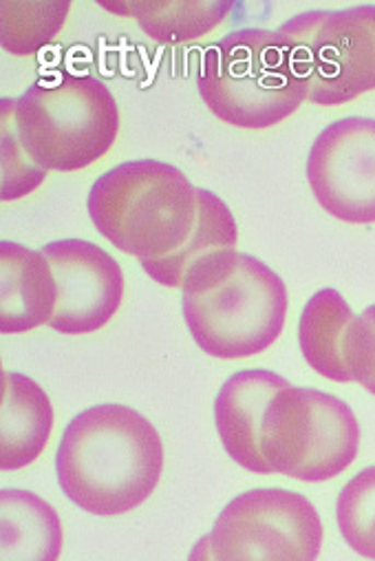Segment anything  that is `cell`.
<instances>
[{
	"mask_svg": "<svg viewBox=\"0 0 375 561\" xmlns=\"http://www.w3.org/2000/svg\"><path fill=\"white\" fill-rule=\"evenodd\" d=\"M164 473V440L151 420L127 404H95L67 425L56 476L82 511L115 517L142 506Z\"/></svg>",
	"mask_w": 375,
	"mask_h": 561,
	"instance_id": "cell-1",
	"label": "cell"
},
{
	"mask_svg": "<svg viewBox=\"0 0 375 561\" xmlns=\"http://www.w3.org/2000/svg\"><path fill=\"white\" fill-rule=\"evenodd\" d=\"M86 208L93 226L110 245L140 261L162 259L190 237L199 188L173 164L124 162L91 186Z\"/></svg>",
	"mask_w": 375,
	"mask_h": 561,
	"instance_id": "cell-2",
	"label": "cell"
},
{
	"mask_svg": "<svg viewBox=\"0 0 375 561\" xmlns=\"http://www.w3.org/2000/svg\"><path fill=\"white\" fill-rule=\"evenodd\" d=\"M197 87L203 104L238 128L277 126L309 98L277 30H238L210 45Z\"/></svg>",
	"mask_w": 375,
	"mask_h": 561,
	"instance_id": "cell-3",
	"label": "cell"
},
{
	"mask_svg": "<svg viewBox=\"0 0 375 561\" xmlns=\"http://www.w3.org/2000/svg\"><path fill=\"white\" fill-rule=\"evenodd\" d=\"M16 133L45 171L73 173L102 160L119 130L110 89L86 73H60L34 82L16 98Z\"/></svg>",
	"mask_w": 375,
	"mask_h": 561,
	"instance_id": "cell-4",
	"label": "cell"
},
{
	"mask_svg": "<svg viewBox=\"0 0 375 561\" xmlns=\"http://www.w3.org/2000/svg\"><path fill=\"white\" fill-rule=\"evenodd\" d=\"M288 304L283 278L245 252H238L234 270L212 290L181 297L192 341L208 356L223 360L266 352L283 332Z\"/></svg>",
	"mask_w": 375,
	"mask_h": 561,
	"instance_id": "cell-5",
	"label": "cell"
},
{
	"mask_svg": "<svg viewBox=\"0 0 375 561\" xmlns=\"http://www.w3.org/2000/svg\"><path fill=\"white\" fill-rule=\"evenodd\" d=\"M360 451V425L338 396L288 385L261 423V454L272 473L325 482L347 471Z\"/></svg>",
	"mask_w": 375,
	"mask_h": 561,
	"instance_id": "cell-6",
	"label": "cell"
},
{
	"mask_svg": "<svg viewBox=\"0 0 375 561\" xmlns=\"http://www.w3.org/2000/svg\"><path fill=\"white\" fill-rule=\"evenodd\" d=\"M277 34L314 104L338 106L375 91V5L307 12Z\"/></svg>",
	"mask_w": 375,
	"mask_h": 561,
	"instance_id": "cell-7",
	"label": "cell"
},
{
	"mask_svg": "<svg viewBox=\"0 0 375 561\" xmlns=\"http://www.w3.org/2000/svg\"><path fill=\"white\" fill-rule=\"evenodd\" d=\"M316 506L285 489H255L234 497L208 535L212 561H316L323 548Z\"/></svg>",
	"mask_w": 375,
	"mask_h": 561,
	"instance_id": "cell-8",
	"label": "cell"
},
{
	"mask_svg": "<svg viewBox=\"0 0 375 561\" xmlns=\"http://www.w3.org/2000/svg\"><path fill=\"white\" fill-rule=\"evenodd\" d=\"M316 202L347 224L375 221V119L344 117L329 124L307 158Z\"/></svg>",
	"mask_w": 375,
	"mask_h": 561,
	"instance_id": "cell-9",
	"label": "cell"
},
{
	"mask_svg": "<svg viewBox=\"0 0 375 561\" xmlns=\"http://www.w3.org/2000/svg\"><path fill=\"white\" fill-rule=\"evenodd\" d=\"M51 263L58 304L49 328L60 334L102 330L124 299V272L99 245L84 239H60L43 248Z\"/></svg>",
	"mask_w": 375,
	"mask_h": 561,
	"instance_id": "cell-10",
	"label": "cell"
},
{
	"mask_svg": "<svg viewBox=\"0 0 375 561\" xmlns=\"http://www.w3.org/2000/svg\"><path fill=\"white\" fill-rule=\"evenodd\" d=\"M236 239L232 210L221 197L199 188L197 221L186 243L168 256L140 263L160 286L179 288L184 295H203L234 270L238 259Z\"/></svg>",
	"mask_w": 375,
	"mask_h": 561,
	"instance_id": "cell-11",
	"label": "cell"
},
{
	"mask_svg": "<svg viewBox=\"0 0 375 561\" xmlns=\"http://www.w3.org/2000/svg\"><path fill=\"white\" fill-rule=\"evenodd\" d=\"M290 382L268 369L230 376L214 400V425L227 456L243 469L270 476L261 454V423L270 400Z\"/></svg>",
	"mask_w": 375,
	"mask_h": 561,
	"instance_id": "cell-12",
	"label": "cell"
},
{
	"mask_svg": "<svg viewBox=\"0 0 375 561\" xmlns=\"http://www.w3.org/2000/svg\"><path fill=\"white\" fill-rule=\"evenodd\" d=\"M58 286L47 256L14 241H0V332L23 334L49 325Z\"/></svg>",
	"mask_w": 375,
	"mask_h": 561,
	"instance_id": "cell-13",
	"label": "cell"
},
{
	"mask_svg": "<svg viewBox=\"0 0 375 561\" xmlns=\"http://www.w3.org/2000/svg\"><path fill=\"white\" fill-rule=\"evenodd\" d=\"M54 430V407L45 389L16 371H3L0 469L19 471L45 451Z\"/></svg>",
	"mask_w": 375,
	"mask_h": 561,
	"instance_id": "cell-14",
	"label": "cell"
},
{
	"mask_svg": "<svg viewBox=\"0 0 375 561\" xmlns=\"http://www.w3.org/2000/svg\"><path fill=\"white\" fill-rule=\"evenodd\" d=\"M3 513V554L0 561H58L62 522L58 511L30 491H0Z\"/></svg>",
	"mask_w": 375,
	"mask_h": 561,
	"instance_id": "cell-15",
	"label": "cell"
},
{
	"mask_svg": "<svg viewBox=\"0 0 375 561\" xmlns=\"http://www.w3.org/2000/svg\"><path fill=\"white\" fill-rule=\"evenodd\" d=\"M353 319L351 306L333 288L318 290L301 314L298 341L303 356L316 374L333 382H353L344 363V341Z\"/></svg>",
	"mask_w": 375,
	"mask_h": 561,
	"instance_id": "cell-16",
	"label": "cell"
},
{
	"mask_svg": "<svg viewBox=\"0 0 375 561\" xmlns=\"http://www.w3.org/2000/svg\"><path fill=\"white\" fill-rule=\"evenodd\" d=\"M121 16H133L147 36L162 45H179L210 34L234 8L225 0H164V3H113L104 5Z\"/></svg>",
	"mask_w": 375,
	"mask_h": 561,
	"instance_id": "cell-17",
	"label": "cell"
},
{
	"mask_svg": "<svg viewBox=\"0 0 375 561\" xmlns=\"http://www.w3.org/2000/svg\"><path fill=\"white\" fill-rule=\"evenodd\" d=\"M71 3L43 0V3H0V27H3V49L12 56H32L45 49L65 27Z\"/></svg>",
	"mask_w": 375,
	"mask_h": 561,
	"instance_id": "cell-18",
	"label": "cell"
},
{
	"mask_svg": "<svg viewBox=\"0 0 375 561\" xmlns=\"http://www.w3.org/2000/svg\"><path fill=\"white\" fill-rule=\"evenodd\" d=\"M336 513L347 546L375 561V467L362 469L342 486Z\"/></svg>",
	"mask_w": 375,
	"mask_h": 561,
	"instance_id": "cell-19",
	"label": "cell"
},
{
	"mask_svg": "<svg viewBox=\"0 0 375 561\" xmlns=\"http://www.w3.org/2000/svg\"><path fill=\"white\" fill-rule=\"evenodd\" d=\"M16 98L0 100V151H3V186L0 197L3 202H16L34 193L47 178V171L38 167L25 151L16 133Z\"/></svg>",
	"mask_w": 375,
	"mask_h": 561,
	"instance_id": "cell-20",
	"label": "cell"
},
{
	"mask_svg": "<svg viewBox=\"0 0 375 561\" xmlns=\"http://www.w3.org/2000/svg\"><path fill=\"white\" fill-rule=\"evenodd\" d=\"M344 363L351 380L375 396V306L353 319L344 341Z\"/></svg>",
	"mask_w": 375,
	"mask_h": 561,
	"instance_id": "cell-21",
	"label": "cell"
},
{
	"mask_svg": "<svg viewBox=\"0 0 375 561\" xmlns=\"http://www.w3.org/2000/svg\"><path fill=\"white\" fill-rule=\"evenodd\" d=\"M188 561H212L208 535H203V537L192 546V550H190V554H188Z\"/></svg>",
	"mask_w": 375,
	"mask_h": 561,
	"instance_id": "cell-22",
	"label": "cell"
}]
</instances>
